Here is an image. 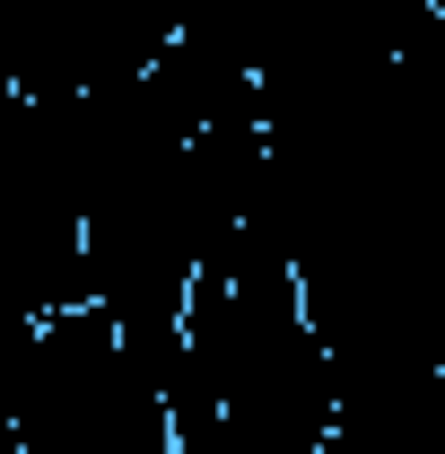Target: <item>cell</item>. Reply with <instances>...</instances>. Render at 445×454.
Wrapping results in <instances>:
<instances>
[{
    "mask_svg": "<svg viewBox=\"0 0 445 454\" xmlns=\"http://www.w3.org/2000/svg\"><path fill=\"white\" fill-rule=\"evenodd\" d=\"M27 454H175V419L158 376L131 358L105 306H70L35 324L27 394H18Z\"/></svg>",
    "mask_w": 445,
    "mask_h": 454,
    "instance_id": "cell-1",
    "label": "cell"
},
{
    "mask_svg": "<svg viewBox=\"0 0 445 454\" xmlns=\"http://www.w3.org/2000/svg\"><path fill=\"white\" fill-rule=\"evenodd\" d=\"M315 454H376V446H358L349 428H332V437H324V446H315Z\"/></svg>",
    "mask_w": 445,
    "mask_h": 454,
    "instance_id": "cell-2",
    "label": "cell"
}]
</instances>
